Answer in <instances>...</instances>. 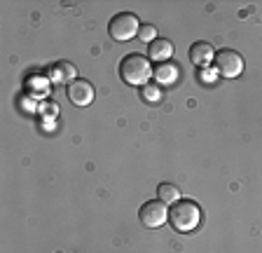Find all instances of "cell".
Listing matches in <instances>:
<instances>
[{
  "label": "cell",
  "instance_id": "obj_1",
  "mask_svg": "<svg viewBox=\"0 0 262 253\" xmlns=\"http://www.w3.org/2000/svg\"><path fill=\"white\" fill-rule=\"evenodd\" d=\"M169 220L176 232L190 235L202 223V209H199V204L194 199H178L176 204H171Z\"/></svg>",
  "mask_w": 262,
  "mask_h": 253
},
{
  "label": "cell",
  "instance_id": "obj_2",
  "mask_svg": "<svg viewBox=\"0 0 262 253\" xmlns=\"http://www.w3.org/2000/svg\"><path fill=\"white\" fill-rule=\"evenodd\" d=\"M120 77L131 87H145L152 77V64L143 54H129L120 64Z\"/></svg>",
  "mask_w": 262,
  "mask_h": 253
},
{
  "label": "cell",
  "instance_id": "obj_3",
  "mask_svg": "<svg viewBox=\"0 0 262 253\" xmlns=\"http://www.w3.org/2000/svg\"><path fill=\"white\" fill-rule=\"evenodd\" d=\"M138 31H141V22H138V17L134 12H120V14H115L108 24L110 38L117 40V43L131 40L134 35H138Z\"/></svg>",
  "mask_w": 262,
  "mask_h": 253
},
{
  "label": "cell",
  "instance_id": "obj_4",
  "mask_svg": "<svg viewBox=\"0 0 262 253\" xmlns=\"http://www.w3.org/2000/svg\"><path fill=\"white\" fill-rule=\"evenodd\" d=\"M244 71V56L234 50H220L215 54V73L223 77H239Z\"/></svg>",
  "mask_w": 262,
  "mask_h": 253
},
{
  "label": "cell",
  "instance_id": "obj_5",
  "mask_svg": "<svg viewBox=\"0 0 262 253\" xmlns=\"http://www.w3.org/2000/svg\"><path fill=\"white\" fill-rule=\"evenodd\" d=\"M138 216H141L143 225L152 230V227H162L169 220V209H166V204L162 199H150V202H145L141 206Z\"/></svg>",
  "mask_w": 262,
  "mask_h": 253
},
{
  "label": "cell",
  "instance_id": "obj_6",
  "mask_svg": "<svg viewBox=\"0 0 262 253\" xmlns=\"http://www.w3.org/2000/svg\"><path fill=\"white\" fill-rule=\"evenodd\" d=\"M66 94H68V99H71V103L80 106V108L89 106V103L94 101V96H96V92H94V85L89 82V80H82V77H77L75 82L68 85Z\"/></svg>",
  "mask_w": 262,
  "mask_h": 253
},
{
  "label": "cell",
  "instance_id": "obj_7",
  "mask_svg": "<svg viewBox=\"0 0 262 253\" xmlns=\"http://www.w3.org/2000/svg\"><path fill=\"white\" fill-rule=\"evenodd\" d=\"M190 61L194 64L196 68L206 71L208 64L215 61V52H213V45L211 43H194L190 47Z\"/></svg>",
  "mask_w": 262,
  "mask_h": 253
},
{
  "label": "cell",
  "instance_id": "obj_8",
  "mask_svg": "<svg viewBox=\"0 0 262 253\" xmlns=\"http://www.w3.org/2000/svg\"><path fill=\"white\" fill-rule=\"evenodd\" d=\"M173 52H176V47H173V43L171 40H166V38H157L150 47H147V59L150 61H159V64H166V61L173 56Z\"/></svg>",
  "mask_w": 262,
  "mask_h": 253
},
{
  "label": "cell",
  "instance_id": "obj_9",
  "mask_svg": "<svg viewBox=\"0 0 262 253\" xmlns=\"http://www.w3.org/2000/svg\"><path fill=\"white\" fill-rule=\"evenodd\" d=\"M49 77H52V82H59V85H71L77 80V71L73 66L71 61H59L52 66L49 71Z\"/></svg>",
  "mask_w": 262,
  "mask_h": 253
},
{
  "label": "cell",
  "instance_id": "obj_10",
  "mask_svg": "<svg viewBox=\"0 0 262 253\" xmlns=\"http://www.w3.org/2000/svg\"><path fill=\"white\" fill-rule=\"evenodd\" d=\"M152 77L157 85H176L180 77V71L173 61H166V64H159L152 71Z\"/></svg>",
  "mask_w": 262,
  "mask_h": 253
},
{
  "label": "cell",
  "instance_id": "obj_11",
  "mask_svg": "<svg viewBox=\"0 0 262 253\" xmlns=\"http://www.w3.org/2000/svg\"><path fill=\"white\" fill-rule=\"evenodd\" d=\"M157 197L162 199L164 204H176L178 199H183V197H180V190L173 185V183H159Z\"/></svg>",
  "mask_w": 262,
  "mask_h": 253
},
{
  "label": "cell",
  "instance_id": "obj_12",
  "mask_svg": "<svg viewBox=\"0 0 262 253\" xmlns=\"http://www.w3.org/2000/svg\"><path fill=\"white\" fill-rule=\"evenodd\" d=\"M141 96H143V101H147V103H157V101L162 99V89H159L157 82H155V85L147 82L145 87L141 89Z\"/></svg>",
  "mask_w": 262,
  "mask_h": 253
},
{
  "label": "cell",
  "instance_id": "obj_13",
  "mask_svg": "<svg viewBox=\"0 0 262 253\" xmlns=\"http://www.w3.org/2000/svg\"><path fill=\"white\" fill-rule=\"evenodd\" d=\"M138 38H141L143 43L152 45L155 40H157V28H155L152 24H143V26H141V31H138Z\"/></svg>",
  "mask_w": 262,
  "mask_h": 253
},
{
  "label": "cell",
  "instance_id": "obj_14",
  "mask_svg": "<svg viewBox=\"0 0 262 253\" xmlns=\"http://www.w3.org/2000/svg\"><path fill=\"white\" fill-rule=\"evenodd\" d=\"M202 80H213V73H206V71H202Z\"/></svg>",
  "mask_w": 262,
  "mask_h": 253
}]
</instances>
